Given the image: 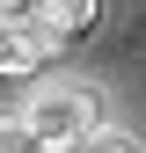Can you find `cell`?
<instances>
[{"instance_id": "cell-1", "label": "cell", "mask_w": 146, "mask_h": 153, "mask_svg": "<svg viewBox=\"0 0 146 153\" xmlns=\"http://www.w3.org/2000/svg\"><path fill=\"white\" fill-rule=\"evenodd\" d=\"M15 117L29 124L36 153H80V146H95L110 131L102 124V95L88 80H36L29 102H15Z\"/></svg>"}, {"instance_id": "cell-2", "label": "cell", "mask_w": 146, "mask_h": 153, "mask_svg": "<svg viewBox=\"0 0 146 153\" xmlns=\"http://www.w3.org/2000/svg\"><path fill=\"white\" fill-rule=\"evenodd\" d=\"M59 51L66 44L44 29L36 7H7V15H0V66H7V73H44Z\"/></svg>"}, {"instance_id": "cell-3", "label": "cell", "mask_w": 146, "mask_h": 153, "mask_svg": "<svg viewBox=\"0 0 146 153\" xmlns=\"http://www.w3.org/2000/svg\"><path fill=\"white\" fill-rule=\"evenodd\" d=\"M36 15H44V29L59 36H80V29H95V7H88V0H36Z\"/></svg>"}, {"instance_id": "cell-4", "label": "cell", "mask_w": 146, "mask_h": 153, "mask_svg": "<svg viewBox=\"0 0 146 153\" xmlns=\"http://www.w3.org/2000/svg\"><path fill=\"white\" fill-rule=\"evenodd\" d=\"M0 153H36V139H29V124L15 117V109L0 117Z\"/></svg>"}, {"instance_id": "cell-5", "label": "cell", "mask_w": 146, "mask_h": 153, "mask_svg": "<svg viewBox=\"0 0 146 153\" xmlns=\"http://www.w3.org/2000/svg\"><path fill=\"white\" fill-rule=\"evenodd\" d=\"M80 153H139V146L124 139V131H102V139H95V146H80Z\"/></svg>"}]
</instances>
